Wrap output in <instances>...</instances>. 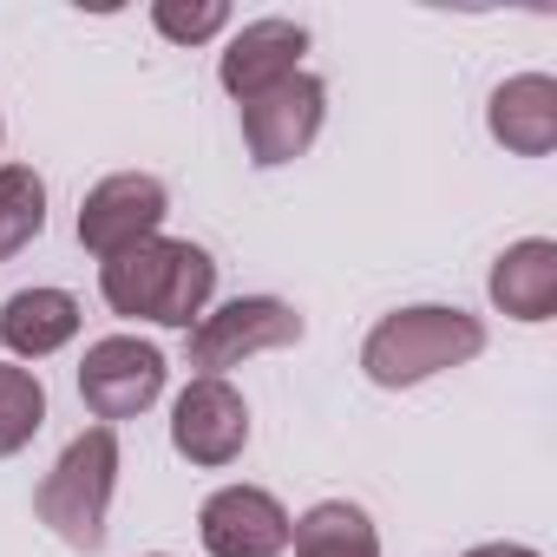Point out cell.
<instances>
[{
  "instance_id": "cell-13",
  "label": "cell",
  "mask_w": 557,
  "mask_h": 557,
  "mask_svg": "<svg viewBox=\"0 0 557 557\" xmlns=\"http://www.w3.org/2000/svg\"><path fill=\"white\" fill-rule=\"evenodd\" d=\"M79 335V302L66 289H21L0 302V342L21 361H47Z\"/></svg>"
},
{
  "instance_id": "cell-17",
  "label": "cell",
  "mask_w": 557,
  "mask_h": 557,
  "mask_svg": "<svg viewBox=\"0 0 557 557\" xmlns=\"http://www.w3.org/2000/svg\"><path fill=\"white\" fill-rule=\"evenodd\" d=\"M151 27L164 40H177V47H197V40H216L230 27V8H223V0H197V8H184V0H158Z\"/></svg>"
},
{
  "instance_id": "cell-4",
  "label": "cell",
  "mask_w": 557,
  "mask_h": 557,
  "mask_svg": "<svg viewBox=\"0 0 557 557\" xmlns=\"http://www.w3.org/2000/svg\"><path fill=\"white\" fill-rule=\"evenodd\" d=\"M302 342V315L275 296H236L210 315H197L184 329V361L197 368V381H223V368H243L249 355L269 348H296Z\"/></svg>"
},
{
  "instance_id": "cell-18",
  "label": "cell",
  "mask_w": 557,
  "mask_h": 557,
  "mask_svg": "<svg viewBox=\"0 0 557 557\" xmlns=\"http://www.w3.org/2000/svg\"><path fill=\"white\" fill-rule=\"evenodd\" d=\"M466 557H537V550H524V544H479V550H466Z\"/></svg>"
},
{
  "instance_id": "cell-11",
  "label": "cell",
  "mask_w": 557,
  "mask_h": 557,
  "mask_svg": "<svg viewBox=\"0 0 557 557\" xmlns=\"http://www.w3.org/2000/svg\"><path fill=\"white\" fill-rule=\"evenodd\" d=\"M492 138L518 158H544L557 145V79L544 73H518L492 92V112H485Z\"/></svg>"
},
{
  "instance_id": "cell-14",
  "label": "cell",
  "mask_w": 557,
  "mask_h": 557,
  "mask_svg": "<svg viewBox=\"0 0 557 557\" xmlns=\"http://www.w3.org/2000/svg\"><path fill=\"white\" fill-rule=\"evenodd\" d=\"M289 544H296V557H381L374 518L348 498H329V505L302 511L289 524Z\"/></svg>"
},
{
  "instance_id": "cell-5",
  "label": "cell",
  "mask_w": 557,
  "mask_h": 557,
  "mask_svg": "<svg viewBox=\"0 0 557 557\" xmlns=\"http://www.w3.org/2000/svg\"><path fill=\"white\" fill-rule=\"evenodd\" d=\"M322 112H329V86L315 73H289L283 86H269L256 99H243V145H249V164H289L315 145L322 132Z\"/></svg>"
},
{
  "instance_id": "cell-10",
  "label": "cell",
  "mask_w": 557,
  "mask_h": 557,
  "mask_svg": "<svg viewBox=\"0 0 557 557\" xmlns=\"http://www.w3.org/2000/svg\"><path fill=\"white\" fill-rule=\"evenodd\" d=\"M302 53H309L302 21H249L243 34H230V47L216 60V79H223L230 99H256L269 86H283L289 73H302Z\"/></svg>"
},
{
  "instance_id": "cell-8",
  "label": "cell",
  "mask_w": 557,
  "mask_h": 557,
  "mask_svg": "<svg viewBox=\"0 0 557 557\" xmlns=\"http://www.w3.org/2000/svg\"><path fill=\"white\" fill-rule=\"evenodd\" d=\"M164 203H171V197H164L158 177L119 171V177H106V184L86 190V203H79V243L106 262V256H119V249H132V243H145V236H158Z\"/></svg>"
},
{
  "instance_id": "cell-7",
  "label": "cell",
  "mask_w": 557,
  "mask_h": 557,
  "mask_svg": "<svg viewBox=\"0 0 557 557\" xmlns=\"http://www.w3.org/2000/svg\"><path fill=\"white\" fill-rule=\"evenodd\" d=\"M289 511L262 485H223L197 511V537L210 557H283L289 550Z\"/></svg>"
},
{
  "instance_id": "cell-12",
  "label": "cell",
  "mask_w": 557,
  "mask_h": 557,
  "mask_svg": "<svg viewBox=\"0 0 557 557\" xmlns=\"http://www.w3.org/2000/svg\"><path fill=\"white\" fill-rule=\"evenodd\" d=\"M492 302L511 322H550L557 315V243L524 236L492 262Z\"/></svg>"
},
{
  "instance_id": "cell-3",
  "label": "cell",
  "mask_w": 557,
  "mask_h": 557,
  "mask_svg": "<svg viewBox=\"0 0 557 557\" xmlns=\"http://www.w3.org/2000/svg\"><path fill=\"white\" fill-rule=\"evenodd\" d=\"M112 485H119V433L112 426H86L60 459L53 472L40 479L34 492V511L40 524L73 544V550H106V511H112Z\"/></svg>"
},
{
  "instance_id": "cell-16",
  "label": "cell",
  "mask_w": 557,
  "mask_h": 557,
  "mask_svg": "<svg viewBox=\"0 0 557 557\" xmlns=\"http://www.w3.org/2000/svg\"><path fill=\"white\" fill-rule=\"evenodd\" d=\"M40 426H47V387H40V374L0 361V459H14Z\"/></svg>"
},
{
  "instance_id": "cell-2",
  "label": "cell",
  "mask_w": 557,
  "mask_h": 557,
  "mask_svg": "<svg viewBox=\"0 0 557 557\" xmlns=\"http://www.w3.org/2000/svg\"><path fill=\"white\" fill-rule=\"evenodd\" d=\"M479 348H485L479 315H466V309H440V302H420V309L387 315V322L368 335L361 368H368L374 387H420V381H433V374L472 361Z\"/></svg>"
},
{
  "instance_id": "cell-6",
  "label": "cell",
  "mask_w": 557,
  "mask_h": 557,
  "mask_svg": "<svg viewBox=\"0 0 557 557\" xmlns=\"http://www.w3.org/2000/svg\"><path fill=\"white\" fill-rule=\"evenodd\" d=\"M164 394V355L138 335H106L86 348L79 361V400L92 407V420H138L151 400Z\"/></svg>"
},
{
  "instance_id": "cell-1",
  "label": "cell",
  "mask_w": 557,
  "mask_h": 557,
  "mask_svg": "<svg viewBox=\"0 0 557 557\" xmlns=\"http://www.w3.org/2000/svg\"><path fill=\"white\" fill-rule=\"evenodd\" d=\"M99 289H106L112 315L190 329L210 309L216 262L197 243H184V236H145V243H132V249L99 262Z\"/></svg>"
},
{
  "instance_id": "cell-15",
  "label": "cell",
  "mask_w": 557,
  "mask_h": 557,
  "mask_svg": "<svg viewBox=\"0 0 557 557\" xmlns=\"http://www.w3.org/2000/svg\"><path fill=\"white\" fill-rule=\"evenodd\" d=\"M47 230V184L34 164H0V262Z\"/></svg>"
},
{
  "instance_id": "cell-19",
  "label": "cell",
  "mask_w": 557,
  "mask_h": 557,
  "mask_svg": "<svg viewBox=\"0 0 557 557\" xmlns=\"http://www.w3.org/2000/svg\"><path fill=\"white\" fill-rule=\"evenodd\" d=\"M158 557H164V550H158Z\"/></svg>"
},
{
  "instance_id": "cell-9",
  "label": "cell",
  "mask_w": 557,
  "mask_h": 557,
  "mask_svg": "<svg viewBox=\"0 0 557 557\" xmlns=\"http://www.w3.org/2000/svg\"><path fill=\"white\" fill-rule=\"evenodd\" d=\"M171 446L190 466H230L249 446V407L230 381H190L171 407Z\"/></svg>"
}]
</instances>
